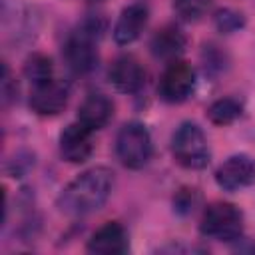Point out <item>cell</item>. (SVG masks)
Listing matches in <instances>:
<instances>
[{
	"label": "cell",
	"mask_w": 255,
	"mask_h": 255,
	"mask_svg": "<svg viewBox=\"0 0 255 255\" xmlns=\"http://www.w3.org/2000/svg\"><path fill=\"white\" fill-rule=\"evenodd\" d=\"M213 24L221 34H233L245 28V16L233 8H219L213 16Z\"/></svg>",
	"instance_id": "obj_18"
},
{
	"label": "cell",
	"mask_w": 255,
	"mask_h": 255,
	"mask_svg": "<svg viewBox=\"0 0 255 255\" xmlns=\"http://www.w3.org/2000/svg\"><path fill=\"white\" fill-rule=\"evenodd\" d=\"M215 183L223 191H241L255 183V159L247 153H233L215 169Z\"/></svg>",
	"instance_id": "obj_8"
},
{
	"label": "cell",
	"mask_w": 255,
	"mask_h": 255,
	"mask_svg": "<svg viewBox=\"0 0 255 255\" xmlns=\"http://www.w3.org/2000/svg\"><path fill=\"white\" fill-rule=\"evenodd\" d=\"M58 145H60V155L64 161L84 163L86 159H90V155L94 151L92 129H88L80 122H74L62 129Z\"/></svg>",
	"instance_id": "obj_10"
},
{
	"label": "cell",
	"mask_w": 255,
	"mask_h": 255,
	"mask_svg": "<svg viewBox=\"0 0 255 255\" xmlns=\"http://www.w3.org/2000/svg\"><path fill=\"white\" fill-rule=\"evenodd\" d=\"M70 100V86L64 80L50 78L46 82L34 84L30 90V110L38 116H58L64 112Z\"/></svg>",
	"instance_id": "obj_7"
},
{
	"label": "cell",
	"mask_w": 255,
	"mask_h": 255,
	"mask_svg": "<svg viewBox=\"0 0 255 255\" xmlns=\"http://www.w3.org/2000/svg\"><path fill=\"white\" fill-rule=\"evenodd\" d=\"M78 122L96 131L106 128L114 118V102L106 94H88L78 106Z\"/></svg>",
	"instance_id": "obj_13"
},
{
	"label": "cell",
	"mask_w": 255,
	"mask_h": 255,
	"mask_svg": "<svg viewBox=\"0 0 255 255\" xmlns=\"http://www.w3.org/2000/svg\"><path fill=\"white\" fill-rule=\"evenodd\" d=\"M195 90V70L191 64L183 60L167 62L165 70L161 72L157 94L167 104H181L185 102Z\"/></svg>",
	"instance_id": "obj_6"
},
{
	"label": "cell",
	"mask_w": 255,
	"mask_h": 255,
	"mask_svg": "<svg viewBox=\"0 0 255 255\" xmlns=\"http://www.w3.org/2000/svg\"><path fill=\"white\" fill-rule=\"evenodd\" d=\"M108 80L122 94H137L145 84V68L135 56L124 54L112 62Z\"/></svg>",
	"instance_id": "obj_9"
},
{
	"label": "cell",
	"mask_w": 255,
	"mask_h": 255,
	"mask_svg": "<svg viewBox=\"0 0 255 255\" xmlns=\"http://www.w3.org/2000/svg\"><path fill=\"white\" fill-rule=\"evenodd\" d=\"M185 48H187V38L175 24L161 26L149 40L151 54L157 60H165V62L179 60V56L185 52Z\"/></svg>",
	"instance_id": "obj_14"
},
{
	"label": "cell",
	"mask_w": 255,
	"mask_h": 255,
	"mask_svg": "<svg viewBox=\"0 0 255 255\" xmlns=\"http://www.w3.org/2000/svg\"><path fill=\"white\" fill-rule=\"evenodd\" d=\"M102 32L104 20L98 16H90L66 38L62 56L66 66L74 74L86 76L98 66V40Z\"/></svg>",
	"instance_id": "obj_2"
},
{
	"label": "cell",
	"mask_w": 255,
	"mask_h": 255,
	"mask_svg": "<svg viewBox=\"0 0 255 255\" xmlns=\"http://www.w3.org/2000/svg\"><path fill=\"white\" fill-rule=\"evenodd\" d=\"M153 145L147 128L141 122H128L116 135V155L128 169H141L151 157Z\"/></svg>",
	"instance_id": "obj_5"
},
{
	"label": "cell",
	"mask_w": 255,
	"mask_h": 255,
	"mask_svg": "<svg viewBox=\"0 0 255 255\" xmlns=\"http://www.w3.org/2000/svg\"><path fill=\"white\" fill-rule=\"evenodd\" d=\"M171 155L185 169H203L209 163L211 151L203 129L195 122H181L171 133Z\"/></svg>",
	"instance_id": "obj_3"
},
{
	"label": "cell",
	"mask_w": 255,
	"mask_h": 255,
	"mask_svg": "<svg viewBox=\"0 0 255 255\" xmlns=\"http://www.w3.org/2000/svg\"><path fill=\"white\" fill-rule=\"evenodd\" d=\"M86 249L94 255H124L129 251V237L120 221H108L88 239Z\"/></svg>",
	"instance_id": "obj_11"
},
{
	"label": "cell",
	"mask_w": 255,
	"mask_h": 255,
	"mask_svg": "<svg viewBox=\"0 0 255 255\" xmlns=\"http://www.w3.org/2000/svg\"><path fill=\"white\" fill-rule=\"evenodd\" d=\"M197 203H199V193L195 187H181L173 195V209L179 215H189Z\"/></svg>",
	"instance_id": "obj_19"
},
{
	"label": "cell",
	"mask_w": 255,
	"mask_h": 255,
	"mask_svg": "<svg viewBox=\"0 0 255 255\" xmlns=\"http://www.w3.org/2000/svg\"><path fill=\"white\" fill-rule=\"evenodd\" d=\"M201 58H203V66H205V72L209 74H221L227 66V56L225 52H221L217 46L213 44H207L201 52Z\"/></svg>",
	"instance_id": "obj_20"
},
{
	"label": "cell",
	"mask_w": 255,
	"mask_h": 255,
	"mask_svg": "<svg viewBox=\"0 0 255 255\" xmlns=\"http://www.w3.org/2000/svg\"><path fill=\"white\" fill-rule=\"evenodd\" d=\"M243 116V102L237 98H219L207 108V120L215 126H231Z\"/></svg>",
	"instance_id": "obj_15"
},
{
	"label": "cell",
	"mask_w": 255,
	"mask_h": 255,
	"mask_svg": "<svg viewBox=\"0 0 255 255\" xmlns=\"http://www.w3.org/2000/svg\"><path fill=\"white\" fill-rule=\"evenodd\" d=\"M147 20H149V8L143 2H133V4L126 6L120 12V16L114 24V30H112L116 44L128 46V44L135 42L141 36V32L145 30Z\"/></svg>",
	"instance_id": "obj_12"
},
{
	"label": "cell",
	"mask_w": 255,
	"mask_h": 255,
	"mask_svg": "<svg viewBox=\"0 0 255 255\" xmlns=\"http://www.w3.org/2000/svg\"><path fill=\"white\" fill-rule=\"evenodd\" d=\"M199 233L215 241H237L243 233V213L229 201H213L203 209Z\"/></svg>",
	"instance_id": "obj_4"
},
{
	"label": "cell",
	"mask_w": 255,
	"mask_h": 255,
	"mask_svg": "<svg viewBox=\"0 0 255 255\" xmlns=\"http://www.w3.org/2000/svg\"><path fill=\"white\" fill-rule=\"evenodd\" d=\"M211 8V0H173V10L183 22L201 20Z\"/></svg>",
	"instance_id": "obj_17"
},
{
	"label": "cell",
	"mask_w": 255,
	"mask_h": 255,
	"mask_svg": "<svg viewBox=\"0 0 255 255\" xmlns=\"http://www.w3.org/2000/svg\"><path fill=\"white\" fill-rule=\"evenodd\" d=\"M24 76L30 80V84H40L50 78H54V64L52 58L40 52H34L24 62Z\"/></svg>",
	"instance_id": "obj_16"
},
{
	"label": "cell",
	"mask_w": 255,
	"mask_h": 255,
	"mask_svg": "<svg viewBox=\"0 0 255 255\" xmlns=\"http://www.w3.org/2000/svg\"><path fill=\"white\" fill-rule=\"evenodd\" d=\"M114 191V171L96 165L74 177L58 195L56 207L70 217H82L104 207Z\"/></svg>",
	"instance_id": "obj_1"
}]
</instances>
